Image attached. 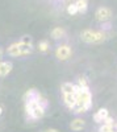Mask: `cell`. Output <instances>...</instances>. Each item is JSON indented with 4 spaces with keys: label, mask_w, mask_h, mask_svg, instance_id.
Returning <instances> with one entry per match:
<instances>
[{
    "label": "cell",
    "mask_w": 117,
    "mask_h": 132,
    "mask_svg": "<svg viewBox=\"0 0 117 132\" xmlns=\"http://www.w3.org/2000/svg\"><path fill=\"white\" fill-rule=\"evenodd\" d=\"M46 108L42 106L38 101H29L25 102V114L29 120H38L44 118Z\"/></svg>",
    "instance_id": "1"
},
{
    "label": "cell",
    "mask_w": 117,
    "mask_h": 132,
    "mask_svg": "<svg viewBox=\"0 0 117 132\" xmlns=\"http://www.w3.org/2000/svg\"><path fill=\"white\" fill-rule=\"evenodd\" d=\"M33 52V45H28L24 42H13L7 48V53L11 57H21V56H29Z\"/></svg>",
    "instance_id": "2"
},
{
    "label": "cell",
    "mask_w": 117,
    "mask_h": 132,
    "mask_svg": "<svg viewBox=\"0 0 117 132\" xmlns=\"http://www.w3.org/2000/svg\"><path fill=\"white\" fill-rule=\"evenodd\" d=\"M80 38L83 42H87V44H100L107 38V32L86 29L80 33Z\"/></svg>",
    "instance_id": "3"
},
{
    "label": "cell",
    "mask_w": 117,
    "mask_h": 132,
    "mask_svg": "<svg viewBox=\"0 0 117 132\" xmlns=\"http://www.w3.org/2000/svg\"><path fill=\"white\" fill-rule=\"evenodd\" d=\"M78 86V85H76ZM76 102L86 106L88 110L92 107V94L90 91V87H76Z\"/></svg>",
    "instance_id": "4"
},
{
    "label": "cell",
    "mask_w": 117,
    "mask_h": 132,
    "mask_svg": "<svg viewBox=\"0 0 117 132\" xmlns=\"http://www.w3.org/2000/svg\"><path fill=\"white\" fill-rule=\"evenodd\" d=\"M95 17L99 23H105V21H111L112 19V11L108 7H100L95 12Z\"/></svg>",
    "instance_id": "5"
},
{
    "label": "cell",
    "mask_w": 117,
    "mask_h": 132,
    "mask_svg": "<svg viewBox=\"0 0 117 132\" xmlns=\"http://www.w3.org/2000/svg\"><path fill=\"white\" fill-rule=\"evenodd\" d=\"M72 54V50L69 45H59L55 50V56L59 61H66L71 57Z\"/></svg>",
    "instance_id": "6"
},
{
    "label": "cell",
    "mask_w": 117,
    "mask_h": 132,
    "mask_svg": "<svg viewBox=\"0 0 117 132\" xmlns=\"http://www.w3.org/2000/svg\"><path fill=\"white\" fill-rule=\"evenodd\" d=\"M12 69H13V66H12L11 62H8V61H0V77H2V78L9 75L11 71H12Z\"/></svg>",
    "instance_id": "7"
},
{
    "label": "cell",
    "mask_w": 117,
    "mask_h": 132,
    "mask_svg": "<svg viewBox=\"0 0 117 132\" xmlns=\"http://www.w3.org/2000/svg\"><path fill=\"white\" fill-rule=\"evenodd\" d=\"M84 127H86V122H84L83 119H80V118H75L74 120H71V123H70L71 131H75V132L82 131Z\"/></svg>",
    "instance_id": "8"
},
{
    "label": "cell",
    "mask_w": 117,
    "mask_h": 132,
    "mask_svg": "<svg viewBox=\"0 0 117 132\" xmlns=\"http://www.w3.org/2000/svg\"><path fill=\"white\" fill-rule=\"evenodd\" d=\"M63 102H65L67 108L72 110L74 106L76 104V95L75 94H63Z\"/></svg>",
    "instance_id": "9"
},
{
    "label": "cell",
    "mask_w": 117,
    "mask_h": 132,
    "mask_svg": "<svg viewBox=\"0 0 117 132\" xmlns=\"http://www.w3.org/2000/svg\"><path fill=\"white\" fill-rule=\"evenodd\" d=\"M109 115V111L107 108H100V110H98L96 112H95V115H93V120L96 123H103L104 122V119L107 118Z\"/></svg>",
    "instance_id": "10"
},
{
    "label": "cell",
    "mask_w": 117,
    "mask_h": 132,
    "mask_svg": "<svg viewBox=\"0 0 117 132\" xmlns=\"http://www.w3.org/2000/svg\"><path fill=\"white\" fill-rule=\"evenodd\" d=\"M76 87H78L76 85H74L71 82H65L61 86V91H62V94H75Z\"/></svg>",
    "instance_id": "11"
},
{
    "label": "cell",
    "mask_w": 117,
    "mask_h": 132,
    "mask_svg": "<svg viewBox=\"0 0 117 132\" xmlns=\"http://www.w3.org/2000/svg\"><path fill=\"white\" fill-rule=\"evenodd\" d=\"M51 37L54 38V40H62V38H65L66 37V30L61 28V27H55L54 29L51 30Z\"/></svg>",
    "instance_id": "12"
},
{
    "label": "cell",
    "mask_w": 117,
    "mask_h": 132,
    "mask_svg": "<svg viewBox=\"0 0 117 132\" xmlns=\"http://www.w3.org/2000/svg\"><path fill=\"white\" fill-rule=\"evenodd\" d=\"M75 4L78 7L79 13H86L88 9V2L87 0H75Z\"/></svg>",
    "instance_id": "13"
},
{
    "label": "cell",
    "mask_w": 117,
    "mask_h": 132,
    "mask_svg": "<svg viewBox=\"0 0 117 132\" xmlns=\"http://www.w3.org/2000/svg\"><path fill=\"white\" fill-rule=\"evenodd\" d=\"M37 49H38L41 53H46V52H49V49H50L49 41H46V40L40 41V42H38V45H37Z\"/></svg>",
    "instance_id": "14"
},
{
    "label": "cell",
    "mask_w": 117,
    "mask_h": 132,
    "mask_svg": "<svg viewBox=\"0 0 117 132\" xmlns=\"http://www.w3.org/2000/svg\"><path fill=\"white\" fill-rule=\"evenodd\" d=\"M67 13H69V15H71V16H74V15L79 13V11H78V7H76L75 2L67 5Z\"/></svg>",
    "instance_id": "15"
},
{
    "label": "cell",
    "mask_w": 117,
    "mask_h": 132,
    "mask_svg": "<svg viewBox=\"0 0 117 132\" xmlns=\"http://www.w3.org/2000/svg\"><path fill=\"white\" fill-rule=\"evenodd\" d=\"M99 132H112V124H101Z\"/></svg>",
    "instance_id": "16"
},
{
    "label": "cell",
    "mask_w": 117,
    "mask_h": 132,
    "mask_svg": "<svg viewBox=\"0 0 117 132\" xmlns=\"http://www.w3.org/2000/svg\"><path fill=\"white\" fill-rule=\"evenodd\" d=\"M20 41H21V42H24V44H28V45H33V41H32V37H30V36H28V35L23 36Z\"/></svg>",
    "instance_id": "17"
},
{
    "label": "cell",
    "mask_w": 117,
    "mask_h": 132,
    "mask_svg": "<svg viewBox=\"0 0 117 132\" xmlns=\"http://www.w3.org/2000/svg\"><path fill=\"white\" fill-rule=\"evenodd\" d=\"M78 86H79V87H88L87 79L84 78V77H80V78L78 79Z\"/></svg>",
    "instance_id": "18"
},
{
    "label": "cell",
    "mask_w": 117,
    "mask_h": 132,
    "mask_svg": "<svg viewBox=\"0 0 117 132\" xmlns=\"http://www.w3.org/2000/svg\"><path fill=\"white\" fill-rule=\"evenodd\" d=\"M111 21H105V23H101V30L103 32H107V30H109L111 29Z\"/></svg>",
    "instance_id": "19"
},
{
    "label": "cell",
    "mask_w": 117,
    "mask_h": 132,
    "mask_svg": "<svg viewBox=\"0 0 117 132\" xmlns=\"http://www.w3.org/2000/svg\"><path fill=\"white\" fill-rule=\"evenodd\" d=\"M113 123H114V120H113V118L108 115L107 118H105V119H104V122H103L101 124H113Z\"/></svg>",
    "instance_id": "20"
},
{
    "label": "cell",
    "mask_w": 117,
    "mask_h": 132,
    "mask_svg": "<svg viewBox=\"0 0 117 132\" xmlns=\"http://www.w3.org/2000/svg\"><path fill=\"white\" fill-rule=\"evenodd\" d=\"M44 132H59L58 129H55V128H47L46 131H44Z\"/></svg>",
    "instance_id": "21"
},
{
    "label": "cell",
    "mask_w": 117,
    "mask_h": 132,
    "mask_svg": "<svg viewBox=\"0 0 117 132\" xmlns=\"http://www.w3.org/2000/svg\"><path fill=\"white\" fill-rule=\"evenodd\" d=\"M112 132H117V123L112 124Z\"/></svg>",
    "instance_id": "22"
},
{
    "label": "cell",
    "mask_w": 117,
    "mask_h": 132,
    "mask_svg": "<svg viewBox=\"0 0 117 132\" xmlns=\"http://www.w3.org/2000/svg\"><path fill=\"white\" fill-rule=\"evenodd\" d=\"M2 56H3V50H2V48H0V58H2Z\"/></svg>",
    "instance_id": "23"
},
{
    "label": "cell",
    "mask_w": 117,
    "mask_h": 132,
    "mask_svg": "<svg viewBox=\"0 0 117 132\" xmlns=\"http://www.w3.org/2000/svg\"><path fill=\"white\" fill-rule=\"evenodd\" d=\"M2 114H3V107L0 106V115H2Z\"/></svg>",
    "instance_id": "24"
}]
</instances>
